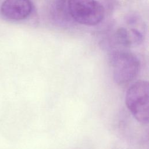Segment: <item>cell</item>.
<instances>
[{"mask_svg": "<svg viewBox=\"0 0 149 149\" xmlns=\"http://www.w3.org/2000/svg\"><path fill=\"white\" fill-rule=\"evenodd\" d=\"M109 63L113 80L119 86L127 85L132 82L140 70L139 58L127 51H113L109 56Z\"/></svg>", "mask_w": 149, "mask_h": 149, "instance_id": "cell-1", "label": "cell"}, {"mask_svg": "<svg viewBox=\"0 0 149 149\" xmlns=\"http://www.w3.org/2000/svg\"><path fill=\"white\" fill-rule=\"evenodd\" d=\"M125 105L133 118L139 123L147 124L149 120V84L147 81L139 80L127 88Z\"/></svg>", "mask_w": 149, "mask_h": 149, "instance_id": "cell-2", "label": "cell"}, {"mask_svg": "<svg viewBox=\"0 0 149 149\" xmlns=\"http://www.w3.org/2000/svg\"><path fill=\"white\" fill-rule=\"evenodd\" d=\"M68 8L72 19L87 26L100 23L104 17V9L96 0H68Z\"/></svg>", "mask_w": 149, "mask_h": 149, "instance_id": "cell-3", "label": "cell"}, {"mask_svg": "<svg viewBox=\"0 0 149 149\" xmlns=\"http://www.w3.org/2000/svg\"><path fill=\"white\" fill-rule=\"evenodd\" d=\"M32 9L30 0H5L1 5V12L6 19L20 20L27 17Z\"/></svg>", "mask_w": 149, "mask_h": 149, "instance_id": "cell-4", "label": "cell"}, {"mask_svg": "<svg viewBox=\"0 0 149 149\" xmlns=\"http://www.w3.org/2000/svg\"><path fill=\"white\" fill-rule=\"evenodd\" d=\"M116 38L118 42L124 47H134L142 41L141 34L134 29L120 28L116 32Z\"/></svg>", "mask_w": 149, "mask_h": 149, "instance_id": "cell-5", "label": "cell"}, {"mask_svg": "<svg viewBox=\"0 0 149 149\" xmlns=\"http://www.w3.org/2000/svg\"><path fill=\"white\" fill-rule=\"evenodd\" d=\"M53 15L56 18L63 22L68 21V19H72L68 8V0H56L52 10Z\"/></svg>", "mask_w": 149, "mask_h": 149, "instance_id": "cell-6", "label": "cell"}]
</instances>
